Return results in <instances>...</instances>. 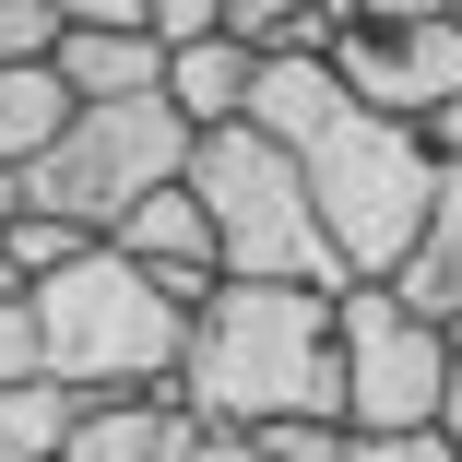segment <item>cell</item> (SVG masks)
<instances>
[{
    "label": "cell",
    "instance_id": "cell-1",
    "mask_svg": "<svg viewBox=\"0 0 462 462\" xmlns=\"http://www.w3.org/2000/svg\"><path fill=\"white\" fill-rule=\"evenodd\" d=\"M166 403L202 439H249L273 415H332V297L309 285H214L178 332Z\"/></svg>",
    "mask_w": 462,
    "mask_h": 462
},
{
    "label": "cell",
    "instance_id": "cell-2",
    "mask_svg": "<svg viewBox=\"0 0 462 462\" xmlns=\"http://www.w3.org/2000/svg\"><path fill=\"white\" fill-rule=\"evenodd\" d=\"M24 320H36V380H60L71 403H131V392H166L178 380V320L154 297V273H131L119 249H83L60 273L24 285Z\"/></svg>",
    "mask_w": 462,
    "mask_h": 462
},
{
    "label": "cell",
    "instance_id": "cell-3",
    "mask_svg": "<svg viewBox=\"0 0 462 462\" xmlns=\"http://www.w3.org/2000/svg\"><path fill=\"white\" fill-rule=\"evenodd\" d=\"M178 190L202 202V226H214V273H226V285H309V297H344V261H332V237H320V214H309L297 154L261 143L249 119L190 131Z\"/></svg>",
    "mask_w": 462,
    "mask_h": 462
},
{
    "label": "cell",
    "instance_id": "cell-4",
    "mask_svg": "<svg viewBox=\"0 0 462 462\" xmlns=\"http://www.w3.org/2000/svg\"><path fill=\"white\" fill-rule=\"evenodd\" d=\"M178 166H190V119H178L166 96L71 107L60 143H48L24 178H0V214H60V226H83V237H107L143 190H166Z\"/></svg>",
    "mask_w": 462,
    "mask_h": 462
},
{
    "label": "cell",
    "instance_id": "cell-5",
    "mask_svg": "<svg viewBox=\"0 0 462 462\" xmlns=\"http://www.w3.org/2000/svg\"><path fill=\"white\" fill-rule=\"evenodd\" d=\"M439 380H450V332L392 309L380 285L332 297V427L344 439H403L439 427Z\"/></svg>",
    "mask_w": 462,
    "mask_h": 462
},
{
    "label": "cell",
    "instance_id": "cell-6",
    "mask_svg": "<svg viewBox=\"0 0 462 462\" xmlns=\"http://www.w3.org/2000/svg\"><path fill=\"white\" fill-rule=\"evenodd\" d=\"M332 83L380 119H427L462 96V24L427 13V24H344L332 36Z\"/></svg>",
    "mask_w": 462,
    "mask_h": 462
},
{
    "label": "cell",
    "instance_id": "cell-7",
    "mask_svg": "<svg viewBox=\"0 0 462 462\" xmlns=\"http://www.w3.org/2000/svg\"><path fill=\"white\" fill-rule=\"evenodd\" d=\"M380 297L415 309V320H439V332H462V166H439L427 226L403 237V261H392V285H380Z\"/></svg>",
    "mask_w": 462,
    "mask_h": 462
},
{
    "label": "cell",
    "instance_id": "cell-8",
    "mask_svg": "<svg viewBox=\"0 0 462 462\" xmlns=\"http://www.w3.org/2000/svg\"><path fill=\"white\" fill-rule=\"evenodd\" d=\"M96 249H119L131 273H154V285H178V273H214V226H202V202L178 190V178H166V190H143Z\"/></svg>",
    "mask_w": 462,
    "mask_h": 462
},
{
    "label": "cell",
    "instance_id": "cell-9",
    "mask_svg": "<svg viewBox=\"0 0 462 462\" xmlns=\"http://www.w3.org/2000/svg\"><path fill=\"white\" fill-rule=\"evenodd\" d=\"M60 462H190V415L166 392H131V403H83V427L60 439Z\"/></svg>",
    "mask_w": 462,
    "mask_h": 462
},
{
    "label": "cell",
    "instance_id": "cell-10",
    "mask_svg": "<svg viewBox=\"0 0 462 462\" xmlns=\"http://www.w3.org/2000/svg\"><path fill=\"white\" fill-rule=\"evenodd\" d=\"M249 48L237 36H190V48H166V71H154V96L178 107V119H190V131H226L237 107H249Z\"/></svg>",
    "mask_w": 462,
    "mask_h": 462
},
{
    "label": "cell",
    "instance_id": "cell-11",
    "mask_svg": "<svg viewBox=\"0 0 462 462\" xmlns=\"http://www.w3.org/2000/svg\"><path fill=\"white\" fill-rule=\"evenodd\" d=\"M48 71H60L71 107H119V96H154L166 48L154 36H48Z\"/></svg>",
    "mask_w": 462,
    "mask_h": 462
},
{
    "label": "cell",
    "instance_id": "cell-12",
    "mask_svg": "<svg viewBox=\"0 0 462 462\" xmlns=\"http://www.w3.org/2000/svg\"><path fill=\"white\" fill-rule=\"evenodd\" d=\"M71 96H60V71L48 60H0V178H24L48 143H60Z\"/></svg>",
    "mask_w": 462,
    "mask_h": 462
},
{
    "label": "cell",
    "instance_id": "cell-13",
    "mask_svg": "<svg viewBox=\"0 0 462 462\" xmlns=\"http://www.w3.org/2000/svg\"><path fill=\"white\" fill-rule=\"evenodd\" d=\"M96 237L83 226H60V214H13V285H36V273H60V261H83Z\"/></svg>",
    "mask_w": 462,
    "mask_h": 462
},
{
    "label": "cell",
    "instance_id": "cell-14",
    "mask_svg": "<svg viewBox=\"0 0 462 462\" xmlns=\"http://www.w3.org/2000/svg\"><path fill=\"white\" fill-rule=\"evenodd\" d=\"M297 13H320V0H214V36H237L249 60H273V48H285V24Z\"/></svg>",
    "mask_w": 462,
    "mask_h": 462
},
{
    "label": "cell",
    "instance_id": "cell-15",
    "mask_svg": "<svg viewBox=\"0 0 462 462\" xmlns=\"http://www.w3.org/2000/svg\"><path fill=\"white\" fill-rule=\"evenodd\" d=\"M249 450L261 462H344V427L332 415H273V427H249Z\"/></svg>",
    "mask_w": 462,
    "mask_h": 462
},
{
    "label": "cell",
    "instance_id": "cell-16",
    "mask_svg": "<svg viewBox=\"0 0 462 462\" xmlns=\"http://www.w3.org/2000/svg\"><path fill=\"white\" fill-rule=\"evenodd\" d=\"M48 13H60V36H154L143 0H48Z\"/></svg>",
    "mask_w": 462,
    "mask_h": 462
},
{
    "label": "cell",
    "instance_id": "cell-17",
    "mask_svg": "<svg viewBox=\"0 0 462 462\" xmlns=\"http://www.w3.org/2000/svg\"><path fill=\"white\" fill-rule=\"evenodd\" d=\"M48 36H60L48 0H0V60H48Z\"/></svg>",
    "mask_w": 462,
    "mask_h": 462
},
{
    "label": "cell",
    "instance_id": "cell-18",
    "mask_svg": "<svg viewBox=\"0 0 462 462\" xmlns=\"http://www.w3.org/2000/svg\"><path fill=\"white\" fill-rule=\"evenodd\" d=\"M13 380H36V320H24V285L0 297V392Z\"/></svg>",
    "mask_w": 462,
    "mask_h": 462
},
{
    "label": "cell",
    "instance_id": "cell-19",
    "mask_svg": "<svg viewBox=\"0 0 462 462\" xmlns=\"http://www.w3.org/2000/svg\"><path fill=\"white\" fill-rule=\"evenodd\" d=\"M344 462H450L439 427H403V439H344Z\"/></svg>",
    "mask_w": 462,
    "mask_h": 462
},
{
    "label": "cell",
    "instance_id": "cell-20",
    "mask_svg": "<svg viewBox=\"0 0 462 462\" xmlns=\"http://www.w3.org/2000/svg\"><path fill=\"white\" fill-rule=\"evenodd\" d=\"M143 24H154V48H190V36H214V0H143Z\"/></svg>",
    "mask_w": 462,
    "mask_h": 462
},
{
    "label": "cell",
    "instance_id": "cell-21",
    "mask_svg": "<svg viewBox=\"0 0 462 462\" xmlns=\"http://www.w3.org/2000/svg\"><path fill=\"white\" fill-rule=\"evenodd\" d=\"M415 143H427V166H462V96H450V107H427V119H415Z\"/></svg>",
    "mask_w": 462,
    "mask_h": 462
},
{
    "label": "cell",
    "instance_id": "cell-22",
    "mask_svg": "<svg viewBox=\"0 0 462 462\" xmlns=\"http://www.w3.org/2000/svg\"><path fill=\"white\" fill-rule=\"evenodd\" d=\"M439 439H450V462H462V332H450V380H439Z\"/></svg>",
    "mask_w": 462,
    "mask_h": 462
},
{
    "label": "cell",
    "instance_id": "cell-23",
    "mask_svg": "<svg viewBox=\"0 0 462 462\" xmlns=\"http://www.w3.org/2000/svg\"><path fill=\"white\" fill-rule=\"evenodd\" d=\"M356 24H427V13H450V0H344Z\"/></svg>",
    "mask_w": 462,
    "mask_h": 462
},
{
    "label": "cell",
    "instance_id": "cell-24",
    "mask_svg": "<svg viewBox=\"0 0 462 462\" xmlns=\"http://www.w3.org/2000/svg\"><path fill=\"white\" fill-rule=\"evenodd\" d=\"M190 462H261V450H249V439H202V427H190Z\"/></svg>",
    "mask_w": 462,
    "mask_h": 462
},
{
    "label": "cell",
    "instance_id": "cell-25",
    "mask_svg": "<svg viewBox=\"0 0 462 462\" xmlns=\"http://www.w3.org/2000/svg\"><path fill=\"white\" fill-rule=\"evenodd\" d=\"M0 297H13V214H0Z\"/></svg>",
    "mask_w": 462,
    "mask_h": 462
},
{
    "label": "cell",
    "instance_id": "cell-26",
    "mask_svg": "<svg viewBox=\"0 0 462 462\" xmlns=\"http://www.w3.org/2000/svg\"><path fill=\"white\" fill-rule=\"evenodd\" d=\"M0 462H24V439H13V415H0Z\"/></svg>",
    "mask_w": 462,
    "mask_h": 462
},
{
    "label": "cell",
    "instance_id": "cell-27",
    "mask_svg": "<svg viewBox=\"0 0 462 462\" xmlns=\"http://www.w3.org/2000/svg\"><path fill=\"white\" fill-rule=\"evenodd\" d=\"M450 24H462V0H450Z\"/></svg>",
    "mask_w": 462,
    "mask_h": 462
}]
</instances>
